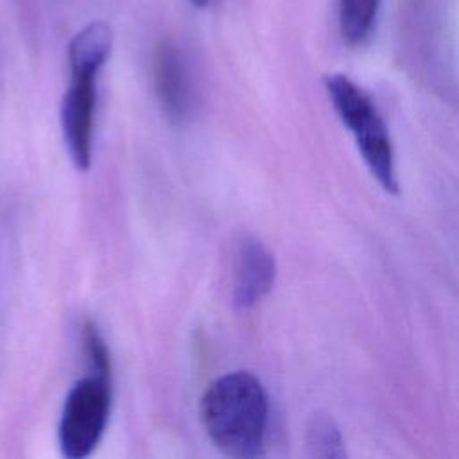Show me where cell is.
Here are the masks:
<instances>
[{
    "label": "cell",
    "instance_id": "cell-6",
    "mask_svg": "<svg viewBox=\"0 0 459 459\" xmlns=\"http://www.w3.org/2000/svg\"><path fill=\"white\" fill-rule=\"evenodd\" d=\"M276 278V262L273 253L255 237L240 240L231 283V301L235 308L247 310L262 301L273 289Z\"/></svg>",
    "mask_w": 459,
    "mask_h": 459
},
{
    "label": "cell",
    "instance_id": "cell-2",
    "mask_svg": "<svg viewBox=\"0 0 459 459\" xmlns=\"http://www.w3.org/2000/svg\"><path fill=\"white\" fill-rule=\"evenodd\" d=\"M326 91L342 124L353 134L364 163L387 192L398 190L394 152L389 131L371 97L350 77L335 74L325 81Z\"/></svg>",
    "mask_w": 459,
    "mask_h": 459
},
{
    "label": "cell",
    "instance_id": "cell-10",
    "mask_svg": "<svg viewBox=\"0 0 459 459\" xmlns=\"http://www.w3.org/2000/svg\"><path fill=\"white\" fill-rule=\"evenodd\" d=\"M82 346H84L88 373L111 380L109 350L93 321H86V325L82 328Z\"/></svg>",
    "mask_w": 459,
    "mask_h": 459
},
{
    "label": "cell",
    "instance_id": "cell-7",
    "mask_svg": "<svg viewBox=\"0 0 459 459\" xmlns=\"http://www.w3.org/2000/svg\"><path fill=\"white\" fill-rule=\"evenodd\" d=\"M113 32L106 22H91L79 30L68 45V63L72 70L99 72L109 57Z\"/></svg>",
    "mask_w": 459,
    "mask_h": 459
},
{
    "label": "cell",
    "instance_id": "cell-9",
    "mask_svg": "<svg viewBox=\"0 0 459 459\" xmlns=\"http://www.w3.org/2000/svg\"><path fill=\"white\" fill-rule=\"evenodd\" d=\"M307 448L312 457L333 459L344 455L341 432L328 414H314L308 421Z\"/></svg>",
    "mask_w": 459,
    "mask_h": 459
},
{
    "label": "cell",
    "instance_id": "cell-8",
    "mask_svg": "<svg viewBox=\"0 0 459 459\" xmlns=\"http://www.w3.org/2000/svg\"><path fill=\"white\" fill-rule=\"evenodd\" d=\"M382 0H339V30L348 45H360L373 30Z\"/></svg>",
    "mask_w": 459,
    "mask_h": 459
},
{
    "label": "cell",
    "instance_id": "cell-3",
    "mask_svg": "<svg viewBox=\"0 0 459 459\" xmlns=\"http://www.w3.org/2000/svg\"><path fill=\"white\" fill-rule=\"evenodd\" d=\"M111 380L88 373L68 391L59 425L57 441L68 459L88 457L99 445L109 418Z\"/></svg>",
    "mask_w": 459,
    "mask_h": 459
},
{
    "label": "cell",
    "instance_id": "cell-4",
    "mask_svg": "<svg viewBox=\"0 0 459 459\" xmlns=\"http://www.w3.org/2000/svg\"><path fill=\"white\" fill-rule=\"evenodd\" d=\"M97 75L99 72L72 70V81L63 95L59 113L65 145L74 165L82 172L91 165Z\"/></svg>",
    "mask_w": 459,
    "mask_h": 459
},
{
    "label": "cell",
    "instance_id": "cell-1",
    "mask_svg": "<svg viewBox=\"0 0 459 459\" xmlns=\"http://www.w3.org/2000/svg\"><path fill=\"white\" fill-rule=\"evenodd\" d=\"M199 416L206 436L222 454L237 459L262 454L269 402L253 373L230 371L217 377L201 396Z\"/></svg>",
    "mask_w": 459,
    "mask_h": 459
},
{
    "label": "cell",
    "instance_id": "cell-11",
    "mask_svg": "<svg viewBox=\"0 0 459 459\" xmlns=\"http://www.w3.org/2000/svg\"><path fill=\"white\" fill-rule=\"evenodd\" d=\"M194 7H199V9H203V7H206L208 5V2L210 0H188Z\"/></svg>",
    "mask_w": 459,
    "mask_h": 459
},
{
    "label": "cell",
    "instance_id": "cell-5",
    "mask_svg": "<svg viewBox=\"0 0 459 459\" xmlns=\"http://www.w3.org/2000/svg\"><path fill=\"white\" fill-rule=\"evenodd\" d=\"M152 81L163 113L178 124L188 120L194 111L195 93L186 61L174 43L161 41L154 48Z\"/></svg>",
    "mask_w": 459,
    "mask_h": 459
}]
</instances>
